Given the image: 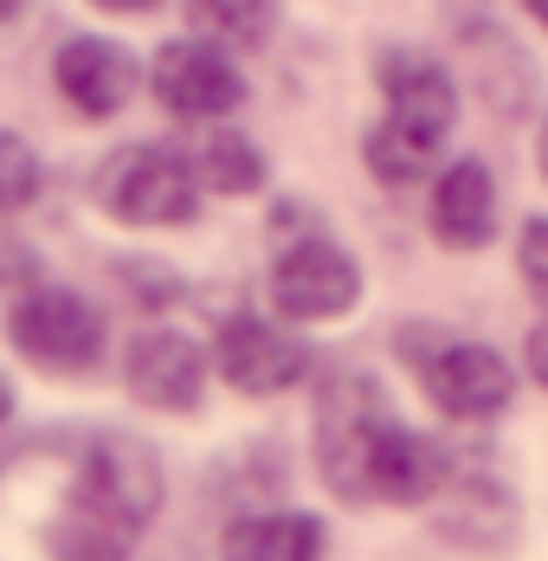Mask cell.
Here are the masks:
<instances>
[{
	"label": "cell",
	"instance_id": "cell-12",
	"mask_svg": "<svg viewBox=\"0 0 548 561\" xmlns=\"http://www.w3.org/2000/svg\"><path fill=\"white\" fill-rule=\"evenodd\" d=\"M433 232H438V245H452V252H478L496 232V187H491V169L484 162L465 156V162H452V169L438 174Z\"/></svg>",
	"mask_w": 548,
	"mask_h": 561
},
{
	"label": "cell",
	"instance_id": "cell-16",
	"mask_svg": "<svg viewBox=\"0 0 548 561\" xmlns=\"http://www.w3.org/2000/svg\"><path fill=\"white\" fill-rule=\"evenodd\" d=\"M39 156L26 149V136H13V129H0V220L7 214H20V207H33L39 201Z\"/></svg>",
	"mask_w": 548,
	"mask_h": 561
},
{
	"label": "cell",
	"instance_id": "cell-13",
	"mask_svg": "<svg viewBox=\"0 0 548 561\" xmlns=\"http://www.w3.org/2000/svg\"><path fill=\"white\" fill-rule=\"evenodd\" d=\"M219 561H323V523L304 510L239 516L219 542Z\"/></svg>",
	"mask_w": 548,
	"mask_h": 561
},
{
	"label": "cell",
	"instance_id": "cell-24",
	"mask_svg": "<svg viewBox=\"0 0 548 561\" xmlns=\"http://www.w3.org/2000/svg\"><path fill=\"white\" fill-rule=\"evenodd\" d=\"M523 7H529V13H536V20L548 26V0H523Z\"/></svg>",
	"mask_w": 548,
	"mask_h": 561
},
{
	"label": "cell",
	"instance_id": "cell-2",
	"mask_svg": "<svg viewBox=\"0 0 548 561\" xmlns=\"http://www.w3.org/2000/svg\"><path fill=\"white\" fill-rule=\"evenodd\" d=\"M393 426V407L368 375H335L317 400V471L335 497L368 504V465Z\"/></svg>",
	"mask_w": 548,
	"mask_h": 561
},
{
	"label": "cell",
	"instance_id": "cell-11",
	"mask_svg": "<svg viewBox=\"0 0 548 561\" xmlns=\"http://www.w3.org/2000/svg\"><path fill=\"white\" fill-rule=\"evenodd\" d=\"M53 84H58V98H65L78 116L104 123V116H116L129 98H136V58L123 53L116 39L78 33V39H65V46H58Z\"/></svg>",
	"mask_w": 548,
	"mask_h": 561
},
{
	"label": "cell",
	"instance_id": "cell-23",
	"mask_svg": "<svg viewBox=\"0 0 548 561\" xmlns=\"http://www.w3.org/2000/svg\"><path fill=\"white\" fill-rule=\"evenodd\" d=\"M20 7H26V0H0V26H7V20H13Z\"/></svg>",
	"mask_w": 548,
	"mask_h": 561
},
{
	"label": "cell",
	"instance_id": "cell-15",
	"mask_svg": "<svg viewBox=\"0 0 548 561\" xmlns=\"http://www.w3.org/2000/svg\"><path fill=\"white\" fill-rule=\"evenodd\" d=\"M194 181H207L214 194H259L265 187V156H259V142L219 129V136H207V149H201V174Z\"/></svg>",
	"mask_w": 548,
	"mask_h": 561
},
{
	"label": "cell",
	"instance_id": "cell-9",
	"mask_svg": "<svg viewBox=\"0 0 548 561\" xmlns=\"http://www.w3.org/2000/svg\"><path fill=\"white\" fill-rule=\"evenodd\" d=\"M214 362L232 388L259 393V400L297 388V381L310 375V348L297 336H284L277 323H265V317H232V323H219Z\"/></svg>",
	"mask_w": 548,
	"mask_h": 561
},
{
	"label": "cell",
	"instance_id": "cell-7",
	"mask_svg": "<svg viewBox=\"0 0 548 561\" xmlns=\"http://www.w3.org/2000/svg\"><path fill=\"white\" fill-rule=\"evenodd\" d=\"M149 84L162 98L168 116H187V123H214V116H232L246 104V78L239 65L207 46V39H168L156 65H149Z\"/></svg>",
	"mask_w": 548,
	"mask_h": 561
},
{
	"label": "cell",
	"instance_id": "cell-3",
	"mask_svg": "<svg viewBox=\"0 0 548 561\" xmlns=\"http://www.w3.org/2000/svg\"><path fill=\"white\" fill-rule=\"evenodd\" d=\"M98 207L116 226H187L201 214V181L168 142H129L98 169Z\"/></svg>",
	"mask_w": 548,
	"mask_h": 561
},
{
	"label": "cell",
	"instance_id": "cell-1",
	"mask_svg": "<svg viewBox=\"0 0 548 561\" xmlns=\"http://www.w3.org/2000/svg\"><path fill=\"white\" fill-rule=\"evenodd\" d=\"M13 458L39 478V497L33 516H20V536H0L7 561H129L136 536L162 510V465L142 439L84 433Z\"/></svg>",
	"mask_w": 548,
	"mask_h": 561
},
{
	"label": "cell",
	"instance_id": "cell-6",
	"mask_svg": "<svg viewBox=\"0 0 548 561\" xmlns=\"http://www.w3.org/2000/svg\"><path fill=\"white\" fill-rule=\"evenodd\" d=\"M381 98H387V116L381 129L438 156L445 136H452V116H458V84L452 71L426 53H387L381 58Z\"/></svg>",
	"mask_w": 548,
	"mask_h": 561
},
{
	"label": "cell",
	"instance_id": "cell-5",
	"mask_svg": "<svg viewBox=\"0 0 548 561\" xmlns=\"http://www.w3.org/2000/svg\"><path fill=\"white\" fill-rule=\"evenodd\" d=\"M7 342L46 375H91L104 355V317L78 290H20L7 310Z\"/></svg>",
	"mask_w": 548,
	"mask_h": 561
},
{
	"label": "cell",
	"instance_id": "cell-17",
	"mask_svg": "<svg viewBox=\"0 0 548 561\" xmlns=\"http://www.w3.org/2000/svg\"><path fill=\"white\" fill-rule=\"evenodd\" d=\"M516 265H523V284L536 290V304H548V220L523 226V239H516Z\"/></svg>",
	"mask_w": 548,
	"mask_h": 561
},
{
	"label": "cell",
	"instance_id": "cell-19",
	"mask_svg": "<svg viewBox=\"0 0 548 561\" xmlns=\"http://www.w3.org/2000/svg\"><path fill=\"white\" fill-rule=\"evenodd\" d=\"M529 375L548 388V323H536V330H529Z\"/></svg>",
	"mask_w": 548,
	"mask_h": 561
},
{
	"label": "cell",
	"instance_id": "cell-20",
	"mask_svg": "<svg viewBox=\"0 0 548 561\" xmlns=\"http://www.w3.org/2000/svg\"><path fill=\"white\" fill-rule=\"evenodd\" d=\"M91 7H98V13H123V20H129V13H156L162 0H91Z\"/></svg>",
	"mask_w": 548,
	"mask_h": 561
},
{
	"label": "cell",
	"instance_id": "cell-22",
	"mask_svg": "<svg viewBox=\"0 0 548 561\" xmlns=\"http://www.w3.org/2000/svg\"><path fill=\"white\" fill-rule=\"evenodd\" d=\"M536 162H543V174H548V123H543V136H536Z\"/></svg>",
	"mask_w": 548,
	"mask_h": 561
},
{
	"label": "cell",
	"instance_id": "cell-21",
	"mask_svg": "<svg viewBox=\"0 0 548 561\" xmlns=\"http://www.w3.org/2000/svg\"><path fill=\"white\" fill-rule=\"evenodd\" d=\"M13 420V388H7V375H0V426Z\"/></svg>",
	"mask_w": 548,
	"mask_h": 561
},
{
	"label": "cell",
	"instance_id": "cell-8",
	"mask_svg": "<svg viewBox=\"0 0 548 561\" xmlns=\"http://www.w3.org/2000/svg\"><path fill=\"white\" fill-rule=\"evenodd\" d=\"M362 297V272L335 239H297L272 265V304L297 323H329Z\"/></svg>",
	"mask_w": 548,
	"mask_h": 561
},
{
	"label": "cell",
	"instance_id": "cell-14",
	"mask_svg": "<svg viewBox=\"0 0 548 561\" xmlns=\"http://www.w3.org/2000/svg\"><path fill=\"white\" fill-rule=\"evenodd\" d=\"M194 33H207V46H265L277 26V0H187Z\"/></svg>",
	"mask_w": 548,
	"mask_h": 561
},
{
	"label": "cell",
	"instance_id": "cell-10",
	"mask_svg": "<svg viewBox=\"0 0 548 561\" xmlns=\"http://www.w3.org/2000/svg\"><path fill=\"white\" fill-rule=\"evenodd\" d=\"M123 388L142 407H156V413H194L201 388H207V355L181 330H149L123 355Z\"/></svg>",
	"mask_w": 548,
	"mask_h": 561
},
{
	"label": "cell",
	"instance_id": "cell-4",
	"mask_svg": "<svg viewBox=\"0 0 548 561\" xmlns=\"http://www.w3.org/2000/svg\"><path fill=\"white\" fill-rule=\"evenodd\" d=\"M400 355L420 368L433 407H445L452 420H491L516 393L510 362L496 348H484V342H438L426 330H400Z\"/></svg>",
	"mask_w": 548,
	"mask_h": 561
},
{
	"label": "cell",
	"instance_id": "cell-18",
	"mask_svg": "<svg viewBox=\"0 0 548 561\" xmlns=\"http://www.w3.org/2000/svg\"><path fill=\"white\" fill-rule=\"evenodd\" d=\"M39 272V259L26 252V245H13V239H0V290H26Z\"/></svg>",
	"mask_w": 548,
	"mask_h": 561
}]
</instances>
